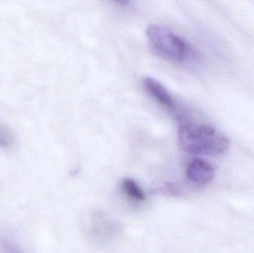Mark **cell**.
<instances>
[{
	"mask_svg": "<svg viewBox=\"0 0 254 253\" xmlns=\"http://www.w3.org/2000/svg\"><path fill=\"white\" fill-rule=\"evenodd\" d=\"M124 192L127 196L135 202H143L145 200L144 193H143L140 186L134 180L127 178L122 184Z\"/></svg>",
	"mask_w": 254,
	"mask_h": 253,
	"instance_id": "obj_5",
	"label": "cell"
},
{
	"mask_svg": "<svg viewBox=\"0 0 254 253\" xmlns=\"http://www.w3.org/2000/svg\"><path fill=\"white\" fill-rule=\"evenodd\" d=\"M14 142L15 135L11 129L0 123V148H10Z\"/></svg>",
	"mask_w": 254,
	"mask_h": 253,
	"instance_id": "obj_6",
	"label": "cell"
},
{
	"mask_svg": "<svg viewBox=\"0 0 254 253\" xmlns=\"http://www.w3.org/2000/svg\"><path fill=\"white\" fill-rule=\"evenodd\" d=\"M146 36L153 50L163 59L174 63H185L193 59L194 52L189 44L165 27L149 25Z\"/></svg>",
	"mask_w": 254,
	"mask_h": 253,
	"instance_id": "obj_2",
	"label": "cell"
},
{
	"mask_svg": "<svg viewBox=\"0 0 254 253\" xmlns=\"http://www.w3.org/2000/svg\"><path fill=\"white\" fill-rule=\"evenodd\" d=\"M181 148L192 154L218 156L229 147V141L212 125L199 122L191 115L179 124L178 132Z\"/></svg>",
	"mask_w": 254,
	"mask_h": 253,
	"instance_id": "obj_1",
	"label": "cell"
},
{
	"mask_svg": "<svg viewBox=\"0 0 254 253\" xmlns=\"http://www.w3.org/2000/svg\"><path fill=\"white\" fill-rule=\"evenodd\" d=\"M0 251L1 253H24L20 247L7 239H0Z\"/></svg>",
	"mask_w": 254,
	"mask_h": 253,
	"instance_id": "obj_7",
	"label": "cell"
},
{
	"mask_svg": "<svg viewBox=\"0 0 254 253\" xmlns=\"http://www.w3.org/2000/svg\"><path fill=\"white\" fill-rule=\"evenodd\" d=\"M143 85L146 92L161 106L170 112L178 123L183 121L190 114V111L180 105L173 95L158 80L152 77H146L143 79Z\"/></svg>",
	"mask_w": 254,
	"mask_h": 253,
	"instance_id": "obj_3",
	"label": "cell"
},
{
	"mask_svg": "<svg viewBox=\"0 0 254 253\" xmlns=\"http://www.w3.org/2000/svg\"><path fill=\"white\" fill-rule=\"evenodd\" d=\"M186 175L191 182L202 185L212 181L214 177V169L206 160L195 159L188 165Z\"/></svg>",
	"mask_w": 254,
	"mask_h": 253,
	"instance_id": "obj_4",
	"label": "cell"
}]
</instances>
